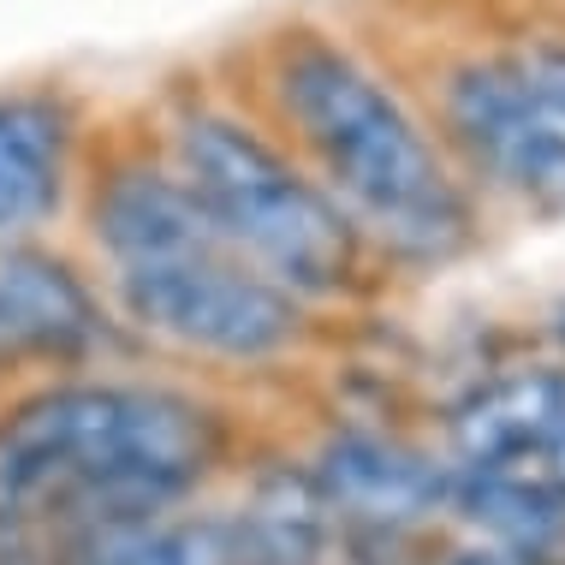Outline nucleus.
<instances>
[{
	"instance_id": "8",
	"label": "nucleus",
	"mask_w": 565,
	"mask_h": 565,
	"mask_svg": "<svg viewBox=\"0 0 565 565\" xmlns=\"http://www.w3.org/2000/svg\"><path fill=\"white\" fill-rule=\"evenodd\" d=\"M565 440V370H512L477 387L452 411V452L465 458L458 470H524L554 458Z\"/></svg>"
},
{
	"instance_id": "13",
	"label": "nucleus",
	"mask_w": 565,
	"mask_h": 565,
	"mask_svg": "<svg viewBox=\"0 0 565 565\" xmlns=\"http://www.w3.org/2000/svg\"><path fill=\"white\" fill-rule=\"evenodd\" d=\"M518 72H524L530 96H536L542 108H547V114H554L559 126H565V54H559V49H554V54H530Z\"/></svg>"
},
{
	"instance_id": "10",
	"label": "nucleus",
	"mask_w": 565,
	"mask_h": 565,
	"mask_svg": "<svg viewBox=\"0 0 565 565\" xmlns=\"http://www.w3.org/2000/svg\"><path fill=\"white\" fill-rule=\"evenodd\" d=\"M447 507H458V518L477 524L494 547H512L524 559H547V547L565 536V494L524 470H452Z\"/></svg>"
},
{
	"instance_id": "5",
	"label": "nucleus",
	"mask_w": 565,
	"mask_h": 565,
	"mask_svg": "<svg viewBox=\"0 0 565 565\" xmlns=\"http://www.w3.org/2000/svg\"><path fill=\"white\" fill-rule=\"evenodd\" d=\"M447 119L494 185L542 215H565V126L530 96L518 66H465L447 89Z\"/></svg>"
},
{
	"instance_id": "6",
	"label": "nucleus",
	"mask_w": 565,
	"mask_h": 565,
	"mask_svg": "<svg viewBox=\"0 0 565 565\" xmlns=\"http://www.w3.org/2000/svg\"><path fill=\"white\" fill-rule=\"evenodd\" d=\"M310 482L328 500L333 524H345L358 542L370 536L387 542V536L417 530L423 518H435V507H447L452 470H440L429 452L405 447L393 435L345 429L316 452Z\"/></svg>"
},
{
	"instance_id": "1",
	"label": "nucleus",
	"mask_w": 565,
	"mask_h": 565,
	"mask_svg": "<svg viewBox=\"0 0 565 565\" xmlns=\"http://www.w3.org/2000/svg\"><path fill=\"white\" fill-rule=\"evenodd\" d=\"M221 429L196 399L72 381L0 423V559H54L96 524H131L209 477Z\"/></svg>"
},
{
	"instance_id": "2",
	"label": "nucleus",
	"mask_w": 565,
	"mask_h": 565,
	"mask_svg": "<svg viewBox=\"0 0 565 565\" xmlns=\"http://www.w3.org/2000/svg\"><path fill=\"white\" fill-rule=\"evenodd\" d=\"M268 96L303 156L322 167L328 196L381 244L417 263H452L477 238L465 185L405 114V102L322 30H286L268 60Z\"/></svg>"
},
{
	"instance_id": "17",
	"label": "nucleus",
	"mask_w": 565,
	"mask_h": 565,
	"mask_svg": "<svg viewBox=\"0 0 565 565\" xmlns=\"http://www.w3.org/2000/svg\"><path fill=\"white\" fill-rule=\"evenodd\" d=\"M559 333H565V310H559Z\"/></svg>"
},
{
	"instance_id": "4",
	"label": "nucleus",
	"mask_w": 565,
	"mask_h": 565,
	"mask_svg": "<svg viewBox=\"0 0 565 565\" xmlns=\"http://www.w3.org/2000/svg\"><path fill=\"white\" fill-rule=\"evenodd\" d=\"M179 185L286 298H333L358 274V226L303 167L233 114L196 108L173 131Z\"/></svg>"
},
{
	"instance_id": "15",
	"label": "nucleus",
	"mask_w": 565,
	"mask_h": 565,
	"mask_svg": "<svg viewBox=\"0 0 565 565\" xmlns=\"http://www.w3.org/2000/svg\"><path fill=\"white\" fill-rule=\"evenodd\" d=\"M547 482H554L559 494H565V440H559V447H554V458H547Z\"/></svg>"
},
{
	"instance_id": "9",
	"label": "nucleus",
	"mask_w": 565,
	"mask_h": 565,
	"mask_svg": "<svg viewBox=\"0 0 565 565\" xmlns=\"http://www.w3.org/2000/svg\"><path fill=\"white\" fill-rule=\"evenodd\" d=\"M72 119L54 96H0V244L36 233L66 191Z\"/></svg>"
},
{
	"instance_id": "11",
	"label": "nucleus",
	"mask_w": 565,
	"mask_h": 565,
	"mask_svg": "<svg viewBox=\"0 0 565 565\" xmlns=\"http://www.w3.org/2000/svg\"><path fill=\"white\" fill-rule=\"evenodd\" d=\"M233 530L250 565H316L333 542V512L303 470H268Z\"/></svg>"
},
{
	"instance_id": "7",
	"label": "nucleus",
	"mask_w": 565,
	"mask_h": 565,
	"mask_svg": "<svg viewBox=\"0 0 565 565\" xmlns=\"http://www.w3.org/2000/svg\"><path fill=\"white\" fill-rule=\"evenodd\" d=\"M108 345V316L60 256L0 244V370L78 363Z\"/></svg>"
},
{
	"instance_id": "14",
	"label": "nucleus",
	"mask_w": 565,
	"mask_h": 565,
	"mask_svg": "<svg viewBox=\"0 0 565 565\" xmlns=\"http://www.w3.org/2000/svg\"><path fill=\"white\" fill-rule=\"evenodd\" d=\"M447 565H542V559H524L512 547H494V542H477V547H458Z\"/></svg>"
},
{
	"instance_id": "16",
	"label": "nucleus",
	"mask_w": 565,
	"mask_h": 565,
	"mask_svg": "<svg viewBox=\"0 0 565 565\" xmlns=\"http://www.w3.org/2000/svg\"><path fill=\"white\" fill-rule=\"evenodd\" d=\"M0 565H54V559H0Z\"/></svg>"
},
{
	"instance_id": "12",
	"label": "nucleus",
	"mask_w": 565,
	"mask_h": 565,
	"mask_svg": "<svg viewBox=\"0 0 565 565\" xmlns=\"http://www.w3.org/2000/svg\"><path fill=\"white\" fill-rule=\"evenodd\" d=\"M54 565H250L233 524H96L66 547H54Z\"/></svg>"
},
{
	"instance_id": "3",
	"label": "nucleus",
	"mask_w": 565,
	"mask_h": 565,
	"mask_svg": "<svg viewBox=\"0 0 565 565\" xmlns=\"http://www.w3.org/2000/svg\"><path fill=\"white\" fill-rule=\"evenodd\" d=\"M89 233L114 263L126 316L156 340L226 363H263L292 345L298 303L221 238L179 173L149 161L114 167L89 203Z\"/></svg>"
}]
</instances>
